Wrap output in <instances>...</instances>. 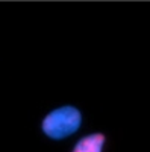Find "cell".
<instances>
[{
    "mask_svg": "<svg viewBox=\"0 0 150 152\" xmlns=\"http://www.w3.org/2000/svg\"><path fill=\"white\" fill-rule=\"evenodd\" d=\"M80 125L82 113L73 105H62L46 114L41 122V129L49 138L62 140L73 135Z\"/></svg>",
    "mask_w": 150,
    "mask_h": 152,
    "instance_id": "1",
    "label": "cell"
},
{
    "mask_svg": "<svg viewBox=\"0 0 150 152\" xmlns=\"http://www.w3.org/2000/svg\"><path fill=\"white\" fill-rule=\"evenodd\" d=\"M105 140H106L105 135L100 132L85 135L76 143L71 152H102L105 146Z\"/></svg>",
    "mask_w": 150,
    "mask_h": 152,
    "instance_id": "2",
    "label": "cell"
}]
</instances>
